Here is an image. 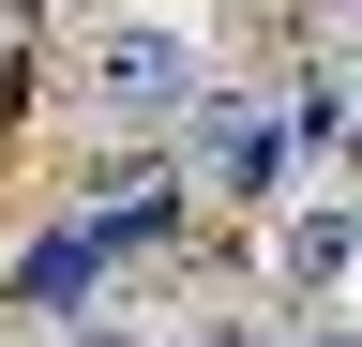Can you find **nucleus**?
Wrapping results in <instances>:
<instances>
[{
  "instance_id": "nucleus-1",
  "label": "nucleus",
  "mask_w": 362,
  "mask_h": 347,
  "mask_svg": "<svg viewBox=\"0 0 362 347\" xmlns=\"http://www.w3.org/2000/svg\"><path fill=\"white\" fill-rule=\"evenodd\" d=\"M166 182H197V196H242V211H257V196H287V121H272L257 91H211Z\"/></svg>"
},
{
  "instance_id": "nucleus-3",
  "label": "nucleus",
  "mask_w": 362,
  "mask_h": 347,
  "mask_svg": "<svg viewBox=\"0 0 362 347\" xmlns=\"http://www.w3.org/2000/svg\"><path fill=\"white\" fill-rule=\"evenodd\" d=\"M347 257H362V227H347V196H287V227H272V287H287L302 317H332Z\"/></svg>"
},
{
  "instance_id": "nucleus-5",
  "label": "nucleus",
  "mask_w": 362,
  "mask_h": 347,
  "mask_svg": "<svg viewBox=\"0 0 362 347\" xmlns=\"http://www.w3.org/2000/svg\"><path fill=\"white\" fill-rule=\"evenodd\" d=\"M76 347H106V332H76Z\"/></svg>"
},
{
  "instance_id": "nucleus-2",
  "label": "nucleus",
  "mask_w": 362,
  "mask_h": 347,
  "mask_svg": "<svg viewBox=\"0 0 362 347\" xmlns=\"http://www.w3.org/2000/svg\"><path fill=\"white\" fill-rule=\"evenodd\" d=\"M90 106L106 121H181L197 106V46H181V30H151V16H121V30H90Z\"/></svg>"
},
{
  "instance_id": "nucleus-4",
  "label": "nucleus",
  "mask_w": 362,
  "mask_h": 347,
  "mask_svg": "<svg viewBox=\"0 0 362 347\" xmlns=\"http://www.w3.org/2000/svg\"><path fill=\"white\" fill-rule=\"evenodd\" d=\"M90 257H106V242L61 227V242H30V272H16V287H30V302H76V287H90Z\"/></svg>"
}]
</instances>
